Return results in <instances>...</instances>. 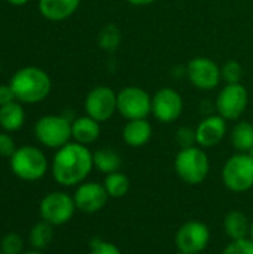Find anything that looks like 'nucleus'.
Instances as JSON below:
<instances>
[{
  "instance_id": "1",
  "label": "nucleus",
  "mask_w": 253,
  "mask_h": 254,
  "mask_svg": "<svg viewBox=\"0 0 253 254\" xmlns=\"http://www.w3.org/2000/svg\"><path fill=\"white\" fill-rule=\"evenodd\" d=\"M94 168L92 153L88 146L70 141L60 147L52 159L51 171L54 180L64 188L79 186Z\"/></svg>"
},
{
  "instance_id": "2",
  "label": "nucleus",
  "mask_w": 253,
  "mask_h": 254,
  "mask_svg": "<svg viewBox=\"0 0 253 254\" xmlns=\"http://www.w3.org/2000/svg\"><path fill=\"white\" fill-rule=\"evenodd\" d=\"M16 101L21 104H36L43 101L52 88L49 74L34 65H27L13 73L9 82Z\"/></svg>"
},
{
  "instance_id": "3",
  "label": "nucleus",
  "mask_w": 253,
  "mask_h": 254,
  "mask_svg": "<svg viewBox=\"0 0 253 254\" xmlns=\"http://www.w3.org/2000/svg\"><path fill=\"white\" fill-rule=\"evenodd\" d=\"M10 171L22 182H37L48 173V158L42 149L36 146H19L9 159Z\"/></svg>"
},
{
  "instance_id": "4",
  "label": "nucleus",
  "mask_w": 253,
  "mask_h": 254,
  "mask_svg": "<svg viewBox=\"0 0 253 254\" xmlns=\"http://www.w3.org/2000/svg\"><path fill=\"white\" fill-rule=\"evenodd\" d=\"M174 171L177 177L191 186L203 183L210 173V161L200 146L180 149L174 158Z\"/></svg>"
},
{
  "instance_id": "5",
  "label": "nucleus",
  "mask_w": 253,
  "mask_h": 254,
  "mask_svg": "<svg viewBox=\"0 0 253 254\" xmlns=\"http://www.w3.org/2000/svg\"><path fill=\"white\" fill-rule=\"evenodd\" d=\"M36 140L48 149H60L72 140V119L66 115H45L34 124Z\"/></svg>"
},
{
  "instance_id": "6",
  "label": "nucleus",
  "mask_w": 253,
  "mask_h": 254,
  "mask_svg": "<svg viewBox=\"0 0 253 254\" xmlns=\"http://www.w3.org/2000/svg\"><path fill=\"white\" fill-rule=\"evenodd\" d=\"M224 186L236 193L248 192L253 188V159L249 153L237 152L222 167Z\"/></svg>"
},
{
  "instance_id": "7",
  "label": "nucleus",
  "mask_w": 253,
  "mask_h": 254,
  "mask_svg": "<svg viewBox=\"0 0 253 254\" xmlns=\"http://www.w3.org/2000/svg\"><path fill=\"white\" fill-rule=\"evenodd\" d=\"M76 211L73 195L63 190L46 193L39 204V216L43 222L55 226H63L72 220Z\"/></svg>"
},
{
  "instance_id": "8",
  "label": "nucleus",
  "mask_w": 253,
  "mask_h": 254,
  "mask_svg": "<svg viewBox=\"0 0 253 254\" xmlns=\"http://www.w3.org/2000/svg\"><path fill=\"white\" fill-rule=\"evenodd\" d=\"M118 113L127 119H146L152 113V97L139 86H127L118 92Z\"/></svg>"
},
{
  "instance_id": "9",
  "label": "nucleus",
  "mask_w": 253,
  "mask_h": 254,
  "mask_svg": "<svg viewBox=\"0 0 253 254\" xmlns=\"http://www.w3.org/2000/svg\"><path fill=\"white\" fill-rule=\"evenodd\" d=\"M210 243V229L200 220H189L183 223L176 235L174 246L177 252L186 254H200Z\"/></svg>"
},
{
  "instance_id": "10",
  "label": "nucleus",
  "mask_w": 253,
  "mask_h": 254,
  "mask_svg": "<svg viewBox=\"0 0 253 254\" xmlns=\"http://www.w3.org/2000/svg\"><path fill=\"white\" fill-rule=\"evenodd\" d=\"M249 94L242 83H227L216 97L218 115L225 121H237L248 109Z\"/></svg>"
},
{
  "instance_id": "11",
  "label": "nucleus",
  "mask_w": 253,
  "mask_h": 254,
  "mask_svg": "<svg viewBox=\"0 0 253 254\" xmlns=\"http://www.w3.org/2000/svg\"><path fill=\"white\" fill-rule=\"evenodd\" d=\"M85 112L100 124L109 121L118 112V94L109 86L92 88L85 98Z\"/></svg>"
},
{
  "instance_id": "12",
  "label": "nucleus",
  "mask_w": 253,
  "mask_h": 254,
  "mask_svg": "<svg viewBox=\"0 0 253 254\" xmlns=\"http://www.w3.org/2000/svg\"><path fill=\"white\" fill-rule=\"evenodd\" d=\"M186 76L189 82L201 91L215 89L222 79L221 67L207 57L192 58L186 65Z\"/></svg>"
},
{
  "instance_id": "13",
  "label": "nucleus",
  "mask_w": 253,
  "mask_h": 254,
  "mask_svg": "<svg viewBox=\"0 0 253 254\" xmlns=\"http://www.w3.org/2000/svg\"><path fill=\"white\" fill-rule=\"evenodd\" d=\"M183 100L173 88H161L152 97V115L161 124H171L180 118Z\"/></svg>"
},
{
  "instance_id": "14",
  "label": "nucleus",
  "mask_w": 253,
  "mask_h": 254,
  "mask_svg": "<svg viewBox=\"0 0 253 254\" xmlns=\"http://www.w3.org/2000/svg\"><path fill=\"white\" fill-rule=\"evenodd\" d=\"M109 198L110 196L107 195L103 183L97 182H84L76 186V190L73 193L76 210L85 214H94L101 211L106 207Z\"/></svg>"
},
{
  "instance_id": "15",
  "label": "nucleus",
  "mask_w": 253,
  "mask_h": 254,
  "mask_svg": "<svg viewBox=\"0 0 253 254\" xmlns=\"http://www.w3.org/2000/svg\"><path fill=\"white\" fill-rule=\"evenodd\" d=\"M197 146L203 149L213 147L219 144L227 135V121L219 115H212L204 118L195 128Z\"/></svg>"
},
{
  "instance_id": "16",
  "label": "nucleus",
  "mask_w": 253,
  "mask_h": 254,
  "mask_svg": "<svg viewBox=\"0 0 253 254\" xmlns=\"http://www.w3.org/2000/svg\"><path fill=\"white\" fill-rule=\"evenodd\" d=\"M100 134H101L100 122L89 118L88 115L79 116L72 121V140L79 144L89 146L98 140Z\"/></svg>"
},
{
  "instance_id": "17",
  "label": "nucleus",
  "mask_w": 253,
  "mask_h": 254,
  "mask_svg": "<svg viewBox=\"0 0 253 254\" xmlns=\"http://www.w3.org/2000/svg\"><path fill=\"white\" fill-rule=\"evenodd\" d=\"M81 0H39V12L48 21H64L79 7Z\"/></svg>"
},
{
  "instance_id": "18",
  "label": "nucleus",
  "mask_w": 253,
  "mask_h": 254,
  "mask_svg": "<svg viewBox=\"0 0 253 254\" xmlns=\"http://www.w3.org/2000/svg\"><path fill=\"white\" fill-rule=\"evenodd\" d=\"M152 137V125L148 119L127 121L122 129V138L130 147H142L149 143Z\"/></svg>"
},
{
  "instance_id": "19",
  "label": "nucleus",
  "mask_w": 253,
  "mask_h": 254,
  "mask_svg": "<svg viewBox=\"0 0 253 254\" xmlns=\"http://www.w3.org/2000/svg\"><path fill=\"white\" fill-rule=\"evenodd\" d=\"M251 223L248 216L242 211H230L224 219V232L231 241L249 238Z\"/></svg>"
},
{
  "instance_id": "20",
  "label": "nucleus",
  "mask_w": 253,
  "mask_h": 254,
  "mask_svg": "<svg viewBox=\"0 0 253 254\" xmlns=\"http://www.w3.org/2000/svg\"><path fill=\"white\" fill-rule=\"evenodd\" d=\"M25 112L19 101H12L0 107V128L6 132H15L22 128Z\"/></svg>"
},
{
  "instance_id": "21",
  "label": "nucleus",
  "mask_w": 253,
  "mask_h": 254,
  "mask_svg": "<svg viewBox=\"0 0 253 254\" xmlns=\"http://www.w3.org/2000/svg\"><path fill=\"white\" fill-rule=\"evenodd\" d=\"M92 161H94V168H97L103 174H112L119 171L122 165V158L121 155L110 147H103L98 149L92 153Z\"/></svg>"
},
{
  "instance_id": "22",
  "label": "nucleus",
  "mask_w": 253,
  "mask_h": 254,
  "mask_svg": "<svg viewBox=\"0 0 253 254\" xmlns=\"http://www.w3.org/2000/svg\"><path fill=\"white\" fill-rule=\"evenodd\" d=\"M231 143L240 153H248L253 147V124L240 121L231 131Z\"/></svg>"
},
{
  "instance_id": "23",
  "label": "nucleus",
  "mask_w": 253,
  "mask_h": 254,
  "mask_svg": "<svg viewBox=\"0 0 253 254\" xmlns=\"http://www.w3.org/2000/svg\"><path fill=\"white\" fill-rule=\"evenodd\" d=\"M130 185H131L130 179L119 171L107 174L104 177V182H103V186H104L107 195L113 199L124 198L130 192Z\"/></svg>"
},
{
  "instance_id": "24",
  "label": "nucleus",
  "mask_w": 253,
  "mask_h": 254,
  "mask_svg": "<svg viewBox=\"0 0 253 254\" xmlns=\"http://www.w3.org/2000/svg\"><path fill=\"white\" fill-rule=\"evenodd\" d=\"M54 240V226L46 222L36 223L28 234V241L33 249L36 250H45Z\"/></svg>"
},
{
  "instance_id": "25",
  "label": "nucleus",
  "mask_w": 253,
  "mask_h": 254,
  "mask_svg": "<svg viewBox=\"0 0 253 254\" xmlns=\"http://www.w3.org/2000/svg\"><path fill=\"white\" fill-rule=\"evenodd\" d=\"M121 42V31L116 25L107 24L98 34V45L106 52H113L118 49Z\"/></svg>"
},
{
  "instance_id": "26",
  "label": "nucleus",
  "mask_w": 253,
  "mask_h": 254,
  "mask_svg": "<svg viewBox=\"0 0 253 254\" xmlns=\"http://www.w3.org/2000/svg\"><path fill=\"white\" fill-rule=\"evenodd\" d=\"M0 253L22 254L24 253V240L15 232L6 234L0 241Z\"/></svg>"
},
{
  "instance_id": "27",
  "label": "nucleus",
  "mask_w": 253,
  "mask_h": 254,
  "mask_svg": "<svg viewBox=\"0 0 253 254\" xmlns=\"http://www.w3.org/2000/svg\"><path fill=\"white\" fill-rule=\"evenodd\" d=\"M221 76L227 83H240V80L243 77V67L236 60L227 61L221 67Z\"/></svg>"
},
{
  "instance_id": "28",
  "label": "nucleus",
  "mask_w": 253,
  "mask_h": 254,
  "mask_svg": "<svg viewBox=\"0 0 253 254\" xmlns=\"http://www.w3.org/2000/svg\"><path fill=\"white\" fill-rule=\"evenodd\" d=\"M174 140L180 149H188V147L197 146L195 129L189 128V127H180V128H177V131L174 134Z\"/></svg>"
},
{
  "instance_id": "29",
  "label": "nucleus",
  "mask_w": 253,
  "mask_h": 254,
  "mask_svg": "<svg viewBox=\"0 0 253 254\" xmlns=\"http://www.w3.org/2000/svg\"><path fill=\"white\" fill-rule=\"evenodd\" d=\"M221 254H253V241L251 238L231 241Z\"/></svg>"
},
{
  "instance_id": "30",
  "label": "nucleus",
  "mask_w": 253,
  "mask_h": 254,
  "mask_svg": "<svg viewBox=\"0 0 253 254\" xmlns=\"http://www.w3.org/2000/svg\"><path fill=\"white\" fill-rule=\"evenodd\" d=\"M89 254H122L121 250L109 241L92 240L89 244Z\"/></svg>"
},
{
  "instance_id": "31",
  "label": "nucleus",
  "mask_w": 253,
  "mask_h": 254,
  "mask_svg": "<svg viewBox=\"0 0 253 254\" xmlns=\"http://www.w3.org/2000/svg\"><path fill=\"white\" fill-rule=\"evenodd\" d=\"M16 144H15V140L10 137L9 132L3 131L0 132V156L1 158H12V155L16 152Z\"/></svg>"
},
{
  "instance_id": "32",
  "label": "nucleus",
  "mask_w": 253,
  "mask_h": 254,
  "mask_svg": "<svg viewBox=\"0 0 253 254\" xmlns=\"http://www.w3.org/2000/svg\"><path fill=\"white\" fill-rule=\"evenodd\" d=\"M12 101H16L15 94L10 88V85H0V107L4 104H9Z\"/></svg>"
},
{
  "instance_id": "33",
  "label": "nucleus",
  "mask_w": 253,
  "mask_h": 254,
  "mask_svg": "<svg viewBox=\"0 0 253 254\" xmlns=\"http://www.w3.org/2000/svg\"><path fill=\"white\" fill-rule=\"evenodd\" d=\"M127 1L134 6H148V4H152L155 0H127Z\"/></svg>"
},
{
  "instance_id": "34",
  "label": "nucleus",
  "mask_w": 253,
  "mask_h": 254,
  "mask_svg": "<svg viewBox=\"0 0 253 254\" xmlns=\"http://www.w3.org/2000/svg\"><path fill=\"white\" fill-rule=\"evenodd\" d=\"M6 1L13 4V6H24V4L28 3V0H6Z\"/></svg>"
},
{
  "instance_id": "35",
  "label": "nucleus",
  "mask_w": 253,
  "mask_h": 254,
  "mask_svg": "<svg viewBox=\"0 0 253 254\" xmlns=\"http://www.w3.org/2000/svg\"><path fill=\"white\" fill-rule=\"evenodd\" d=\"M22 254H43V253H42V250H36V249H31V250H28V252H24Z\"/></svg>"
},
{
  "instance_id": "36",
  "label": "nucleus",
  "mask_w": 253,
  "mask_h": 254,
  "mask_svg": "<svg viewBox=\"0 0 253 254\" xmlns=\"http://www.w3.org/2000/svg\"><path fill=\"white\" fill-rule=\"evenodd\" d=\"M249 238L253 241V222L251 223V234H249Z\"/></svg>"
},
{
  "instance_id": "37",
  "label": "nucleus",
  "mask_w": 253,
  "mask_h": 254,
  "mask_svg": "<svg viewBox=\"0 0 253 254\" xmlns=\"http://www.w3.org/2000/svg\"><path fill=\"white\" fill-rule=\"evenodd\" d=\"M248 153L251 155V158H252V159H253V147H252V149H251V150H249V152H248Z\"/></svg>"
},
{
  "instance_id": "38",
  "label": "nucleus",
  "mask_w": 253,
  "mask_h": 254,
  "mask_svg": "<svg viewBox=\"0 0 253 254\" xmlns=\"http://www.w3.org/2000/svg\"><path fill=\"white\" fill-rule=\"evenodd\" d=\"M176 254H186V253H182V252H177V253Z\"/></svg>"
},
{
  "instance_id": "39",
  "label": "nucleus",
  "mask_w": 253,
  "mask_h": 254,
  "mask_svg": "<svg viewBox=\"0 0 253 254\" xmlns=\"http://www.w3.org/2000/svg\"><path fill=\"white\" fill-rule=\"evenodd\" d=\"M0 73H1V63H0Z\"/></svg>"
},
{
  "instance_id": "40",
  "label": "nucleus",
  "mask_w": 253,
  "mask_h": 254,
  "mask_svg": "<svg viewBox=\"0 0 253 254\" xmlns=\"http://www.w3.org/2000/svg\"><path fill=\"white\" fill-rule=\"evenodd\" d=\"M0 254H3V253H0Z\"/></svg>"
}]
</instances>
